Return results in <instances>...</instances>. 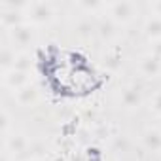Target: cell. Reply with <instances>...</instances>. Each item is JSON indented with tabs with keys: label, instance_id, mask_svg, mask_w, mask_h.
Segmentation results:
<instances>
[{
	"label": "cell",
	"instance_id": "cell-1",
	"mask_svg": "<svg viewBox=\"0 0 161 161\" xmlns=\"http://www.w3.org/2000/svg\"><path fill=\"white\" fill-rule=\"evenodd\" d=\"M25 82H27L25 74H23L21 70H15V68H14V72H12L10 76H6V84H8L10 87H14V89H15V87H21Z\"/></svg>",
	"mask_w": 161,
	"mask_h": 161
},
{
	"label": "cell",
	"instance_id": "cell-2",
	"mask_svg": "<svg viewBox=\"0 0 161 161\" xmlns=\"http://www.w3.org/2000/svg\"><path fill=\"white\" fill-rule=\"evenodd\" d=\"M146 144L150 148H161V135L159 133H148L146 135Z\"/></svg>",
	"mask_w": 161,
	"mask_h": 161
},
{
	"label": "cell",
	"instance_id": "cell-3",
	"mask_svg": "<svg viewBox=\"0 0 161 161\" xmlns=\"http://www.w3.org/2000/svg\"><path fill=\"white\" fill-rule=\"evenodd\" d=\"M34 99V91L32 89H19V101L21 103H29V101H32Z\"/></svg>",
	"mask_w": 161,
	"mask_h": 161
},
{
	"label": "cell",
	"instance_id": "cell-4",
	"mask_svg": "<svg viewBox=\"0 0 161 161\" xmlns=\"http://www.w3.org/2000/svg\"><path fill=\"white\" fill-rule=\"evenodd\" d=\"M135 101H138V95L135 93V89H129L127 93H125V103H135Z\"/></svg>",
	"mask_w": 161,
	"mask_h": 161
},
{
	"label": "cell",
	"instance_id": "cell-5",
	"mask_svg": "<svg viewBox=\"0 0 161 161\" xmlns=\"http://www.w3.org/2000/svg\"><path fill=\"white\" fill-rule=\"evenodd\" d=\"M155 110H159V112H161V95L155 99Z\"/></svg>",
	"mask_w": 161,
	"mask_h": 161
}]
</instances>
